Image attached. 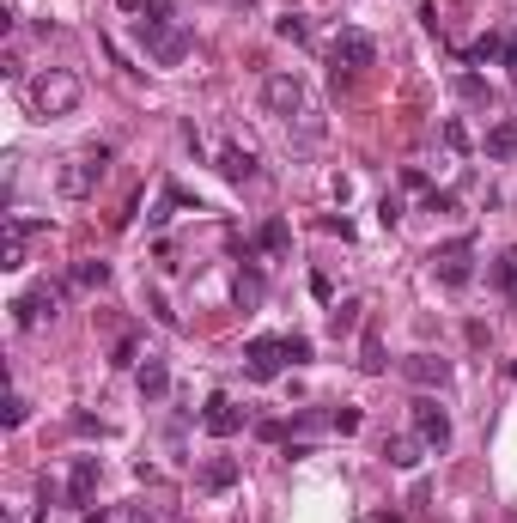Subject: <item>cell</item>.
Masks as SVG:
<instances>
[{
  "label": "cell",
  "instance_id": "obj_1",
  "mask_svg": "<svg viewBox=\"0 0 517 523\" xmlns=\"http://www.w3.org/2000/svg\"><path fill=\"white\" fill-rule=\"evenodd\" d=\"M80 98H86V86H80V73H67V67H43L37 80H25V110L37 122L73 116V110H80Z\"/></svg>",
  "mask_w": 517,
  "mask_h": 523
},
{
  "label": "cell",
  "instance_id": "obj_2",
  "mask_svg": "<svg viewBox=\"0 0 517 523\" xmlns=\"http://www.w3.org/2000/svg\"><path fill=\"white\" fill-rule=\"evenodd\" d=\"M378 61V43H372V31H359V25H341L335 37H329V73H335V86L341 80H359L365 67Z\"/></svg>",
  "mask_w": 517,
  "mask_h": 523
},
{
  "label": "cell",
  "instance_id": "obj_3",
  "mask_svg": "<svg viewBox=\"0 0 517 523\" xmlns=\"http://www.w3.org/2000/svg\"><path fill=\"white\" fill-rule=\"evenodd\" d=\"M104 171H110V146L98 140V146H80L67 165H61V177H55V189L67 195V201H86L98 183H104Z\"/></svg>",
  "mask_w": 517,
  "mask_h": 523
},
{
  "label": "cell",
  "instance_id": "obj_4",
  "mask_svg": "<svg viewBox=\"0 0 517 523\" xmlns=\"http://www.w3.org/2000/svg\"><path fill=\"white\" fill-rule=\"evenodd\" d=\"M140 49L153 55V67H183L189 49H195V37L177 19H140Z\"/></svg>",
  "mask_w": 517,
  "mask_h": 523
},
{
  "label": "cell",
  "instance_id": "obj_5",
  "mask_svg": "<svg viewBox=\"0 0 517 523\" xmlns=\"http://www.w3.org/2000/svg\"><path fill=\"white\" fill-rule=\"evenodd\" d=\"M13 329H37V323H55V311H61V286H49V280H37L31 292H19L13 298Z\"/></svg>",
  "mask_w": 517,
  "mask_h": 523
},
{
  "label": "cell",
  "instance_id": "obj_6",
  "mask_svg": "<svg viewBox=\"0 0 517 523\" xmlns=\"http://www.w3.org/2000/svg\"><path fill=\"white\" fill-rule=\"evenodd\" d=\"M280 371H286V335H256L244 347V378L250 384H274Z\"/></svg>",
  "mask_w": 517,
  "mask_h": 523
},
{
  "label": "cell",
  "instance_id": "obj_7",
  "mask_svg": "<svg viewBox=\"0 0 517 523\" xmlns=\"http://www.w3.org/2000/svg\"><path fill=\"white\" fill-rule=\"evenodd\" d=\"M262 104H268V116H305L311 104H305V80H299V73H268V80H262Z\"/></svg>",
  "mask_w": 517,
  "mask_h": 523
},
{
  "label": "cell",
  "instance_id": "obj_8",
  "mask_svg": "<svg viewBox=\"0 0 517 523\" xmlns=\"http://www.w3.org/2000/svg\"><path fill=\"white\" fill-rule=\"evenodd\" d=\"M432 274L445 280L451 292L469 286V280H475V238H457V244H445V250H432Z\"/></svg>",
  "mask_w": 517,
  "mask_h": 523
},
{
  "label": "cell",
  "instance_id": "obj_9",
  "mask_svg": "<svg viewBox=\"0 0 517 523\" xmlns=\"http://www.w3.org/2000/svg\"><path fill=\"white\" fill-rule=\"evenodd\" d=\"M414 432L426 438V451H445V444H451V414L438 408V396H420L414 402Z\"/></svg>",
  "mask_w": 517,
  "mask_h": 523
},
{
  "label": "cell",
  "instance_id": "obj_10",
  "mask_svg": "<svg viewBox=\"0 0 517 523\" xmlns=\"http://www.w3.org/2000/svg\"><path fill=\"white\" fill-rule=\"evenodd\" d=\"M201 432H207V438H238V432H244V408H238L232 396H207Z\"/></svg>",
  "mask_w": 517,
  "mask_h": 523
},
{
  "label": "cell",
  "instance_id": "obj_11",
  "mask_svg": "<svg viewBox=\"0 0 517 523\" xmlns=\"http://www.w3.org/2000/svg\"><path fill=\"white\" fill-rule=\"evenodd\" d=\"M402 378L420 384V390H445V384H451V359H438V353H408V359H402Z\"/></svg>",
  "mask_w": 517,
  "mask_h": 523
},
{
  "label": "cell",
  "instance_id": "obj_12",
  "mask_svg": "<svg viewBox=\"0 0 517 523\" xmlns=\"http://www.w3.org/2000/svg\"><path fill=\"white\" fill-rule=\"evenodd\" d=\"M134 384H140L146 402H165V396H171V365H165L159 353H146V359L134 365Z\"/></svg>",
  "mask_w": 517,
  "mask_h": 523
},
{
  "label": "cell",
  "instance_id": "obj_13",
  "mask_svg": "<svg viewBox=\"0 0 517 523\" xmlns=\"http://www.w3.org/2000/svg\"><path fill=\"white\" fill-rule=\"evenodd\" d=\"M384 463H390V469H420V463H426V438H420V432L384 438Z\"/></svg>",
  "mask_w": 517,
  "mask_h": 523
},
{
  "label": "cell",
  "instance_id": "obj_14",
  "mask_svg": "<svg viewBox=\"0 0 517 523\" xmlns=\"http://www.w3.org/2000/svg\"><path fill=\"white\" fill-rule=\"evenodd\" d=\"M238 475H244L238 457H207V463L195 469V487H201V493H226V487H238Z\"/></svg>",
  "mask_w": 517,
  "mask_h": 523
},
{
  "label": "cell",
  "instance_id": "obj_15",
  "mask_svg": "<svg viewBox=\"0 0 517 523\" xmlns=\"http://www.w3.org/2000/svg\"><path fill=\"white\" fill-rule=\"evenodd\" d=\"M92 493H98V457H80L67 469V505H92Z\"/></svg>",
  "mask_w": 517,
  "mask_h": 523
},
{
  "label": "cell",
  "instance_id": "obj_16",
  "mask_svg": "<svg viewBox=\"0 0 517 523\" xmlns=\"http://www.w3.org/2000/svg\"><path fill=\"white\" fill-rule=\"evenodd\" d=\"M219 177H226V183H256V153L232 140L226 153H219Z\"/></svg>",
  "mask_w": 517,
  "mask_h": 523
},
{
  "label": "cell",
  "instance_id": "obj_17",
  "mask_svg": "<svg viewBox=\"0 0 517 523\" xmlns=\"http://www.w3.org/2000/svg\"><path fill=\"white\" fill-rule=\"evenodd\" d=\"M262 298H268V280H262L256 262H244V274H238V311H262Z\"/></svg>",
  "mask_w": 517,
  "mask_h": 523
},
{
  "label": "cell",
  "instance_id": "obj_18",
  "mask_svg": "<svg viewBox=\"0 0 517 523\" xmlns=\"http://www.w3.org/2000/svg\"><path fill=\"white\" fill-rule=\"evenodd\" d=\"M256 250H268V256H286V250H292V226H286V219H262Z\"/></svg>",
  "mask_w": 517,
  "mask_h": 523
},
{
  "label": "cell",
  "instance_id": "obj_19",
  "mask_svg": "<svg viewBox=\"0 0 517 523\" xmlns=\"http://www.w3.org/2000/svg\"><path fill=\"white\" fill-rule=\"evenodd\" d=\"M487 159H517V122H493L487 128Z\"/></svg>",
  "mask_w": 517,
  "mask_h": 523
},
{
  "label": "cell",
  "instance_id": "obj_20",
  "mask_svg": "<svg viewBox=\"0 0 517 523\" xmlns=\"http://www.w3.org/2000/svg\"><path fill=\"white\" fill-rule=\"evenodd\" d=\"M451 86H457V98H463V104H493V92H487V80H481V73H457Z\"/></svg>",
  "mask_w": 517,
  "mask_h": 523
},
{
  "label": "cell",
  "instance_id": "obj_21",
  "mask_svg": "<svg viewBox=\"0 0 517 523\" xmlns=\"http://www.w3.org/2000/svg\"><path fill=\"white\" fill-rule=\"evenodd\" d=\"M359 365H365V371H372V378H378V371L390 365V359H384V341H378L372 329H365V335H359Z\"/></svg>",
  "mask_w": 517,
  "mask_h": 523
},
{
  "label": "cell",
  "instance_id": "obj_22",
  "mask_svg": "<svg viewBox=\"0 0 517 523\" xmlns=\"http://www.w3.org/2000/svg\"><path fill=\"white\" fill-rule=\"evenodd\" d=\"M110 280V262H80L73 268V286H104Z\"/></svg>",
  "mask_w": 517,
  "mask_h": 523
},
{
  "label": "cell",
  "instance_id": "obj_23",
  "mask_svg": "<svg viewBox=\"0 0 517 523\" xmlns=\"http://www.w3.org/2000/svg\"><path fill=\"white\" fill-rule=\"evenodd\" d=\"M329 323H335V335L341 329H359V298H341V305L329 311Z\"/></svg>",
  "mask_w": 517,
  "mask_h": 523
},
{
  "label": "cell",
  "instance_id": "obj_24",
  "mask_svg": "<svg viewBox=\"0 0 517 523\" xmlns=\"http://www.w3.org/2000/svg\"><path fill=\"white\" fill-rule=\"evenodd\" d=\"M493 280H499L505 292H517V250H505V256H499V268H493Z\"/></svg>",
  "mask_w": 517,
  "mask_h": 523
},
{
  "label": "cell",
  "instance_id": "obj_25",
  "mask_svg": "<svg viewBox=\"0 0 517 523\" xmlns=\"http://www.w3.org/2000/svg\"><path fill=\"white\" fill-rule=\"evenodd\" d=\"M274 31H280V37H286V43H305V37H311V25H305V19H299V13H286V19H280V25H274Z\"/></svg>",
  "mask_w": 517,
  "mask_h": 523
},
{
  "label": "cell",
  "instance_id": "obj_26",
  "mask_svg": "<svg viewBox=\"0 0 517 523\" xmlns=\"http://www.w3.org/2000/svg\"><path fill=\"white\" fill-rule=\"evenodd\" d=\"M311 359V335H286V365H305Z\"/></svg>",
  "mask_w": 517,
  "mask_h": 523
},
{
  "label": "cell",
  "instance_id": "obj_27",
  "mask_svg": "<svg viewBox=\"0 0 517 523\" xmlns=\"http://www.w3.org/2000/svg\"><path fill=\"white\" fill-rule=\"evenodd\" d=\"M445 146H451V153H469V128H463L457 116L445 122Z\"/></svg>",
  "mask_w": 517,
  "mask_h": 523
},
{
  "label": "cell",
  "instance_id": "obj_28",
  "mask_svg": "<svg viewBox=\"0 0 517 523\" xmlns=\"http://www.w3.org/2000/svg\"><path fill=\"white\" fill-rule=\"evenodd\" d=\"M335 432H341V438H347V432H359V408H347V402H341V408H335Z\"/></svg>",
  "mask_w": 517,
  "mask_h": 523
},
{
  "label": "cell",
  "instance_id": "obj_29",
  "mask_svg": "<svg viewBox=\"0 0 517 523\" xmlns=\"http://www.w3.org/2000/svg\"><path fill=\"white\" fill-rule=\"evenodd\" d=\"M426 213H457V195H445V189H432V195H426Z\"/></svg>",
  "mask_w": 517,
  "mask_h": 523
},
{
  "label": "cell",
  "instance_id": "obj_30",
  "mask_svg": "<svg viewBox=\"0 0 517 523\" xmlns=\"http://www.w3.org/2000/svg\"><path fill=\"white\" fill-rule=\"evenodd\" d=\"M0 420H7V426H25V396H19V390L7 396V414H0Z\"/></svg>",
  "mask_w": 517,
  "mask_h": 523
},
{
  "label": "cell",
  "instance_id": "obj_31",
  "mask_svg": "<svg viewBox=\"0 0 517 523\" xmlns=\"http://www.w3.org/2000/svg\"><path fill=\"white\" fill-rule=\"evenodd\" d=\"M378 219H384V226H396V219H402V201H396V195H384V207H378Z\"/></svg>",
  "mask_w": 517,
  "mask_h": 523
},
{
  "label": "cell",
  "instance_id": "obj_32",
  "mask_svg": "<svg viewBox=\"0 0 517 523\" xmlns=\"http://www.w3.org/2000/svg\"><path fill=\"white\" fill-rule=\"evenodd\" d=\"M499 61H505V67H511V80H517V31H511V37H505V55H499Z\"/></svg>",
  "mask_w": 517,
  "mask_h": 523
},
{
  "label": "cell",
  "instance_id": "obj_33",
  "mask_svg": "<svg viewBox=\"0 0 517 523\" xmlns=\"http://www.w3.org/2000/svg\"><path fill=\"white\" fill-rule=\"evenodd\" d=\"M365 523H402L396 511H372V517H365Z\"/></svg>",
  "mask_w": 517,
  "mask_h": 523
},
{
  "label": "cell",
  "instance_id": "obj_34",
  "mask_svg": "<svg viewBox=\"0 0 517 523\" xmlns=\"http://www.w3.org/2000/svg\"><path fill=\"white\" fill-rule=\"evenodd\" d=\"M116 7H122V13H146V0H116Z\"/></svg>",
  "mask_w": 517,
  "mask_h": 523
},
{
  "label": "cell",
  "instance_id": "obj_35",
  "mask_svg": "<svg viewBox=\"0 0 517 523\" xmlns=\"http://www.w3.org/2000/svg\"><path fill=\"white\" fill-rule=\"evenodd\" d=\"M511 305H517V292H511Z\"/></svg>",
  "mask_w": 517,
  "mask_h": 523
}]
</instances>
